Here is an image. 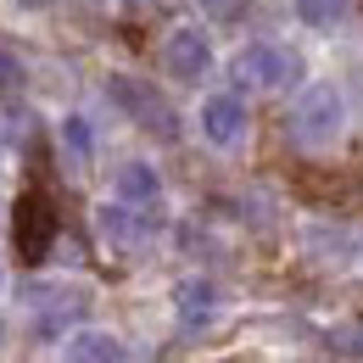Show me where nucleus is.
I'll return each instance as SVG.
<instances>
[{
  "mask_svg": "<svg viewBox=\"0 0 363 363\" xmlns=\"http://www.w3.org/2000/svg\"><path fill=\"white\" fill-rule=\"evenodd\" d=\"M341 123H347V106H341V90H335V84H308L302 101L291 106V140L308 145V151L335 145Z\"/></svg>",
  "mask_w": 363,
  "mask_h": 363,
  "instance_id": "1",
  "label": "nucleus"
},
{
  "mask_svg": "<svg viewBox=\"0 0 363 363\" xmlns=\"http://www.w3.org/2000/svg\"><path fill=\"white\" fill-rule=\"evenodd\" d=\"M296 73H302L296 50L274 45V40H257V45H246L235 56V84L240 90H285Z\"/></svg>",
  "mask_w": 363,
  "mask_h": 363,
  "instance_id": "2",
  "label": "nucleus"
},
{
  "mask_svg": "<svg viewBox=\"0 0 363 363\" xmlns=\"http://www.w3.org/2000/svg\"><path fill=\"white\" fill-rule=\"evenodd\" d=\"M56 229H62V218H56L50 196L45 190H28V196L17 201V257H23V263H45Z\"/></svg>",
  "mask_w": 363,
  "mask_h": 363,
  "instance_id": "3",
  "label": "nucleus"
},
{
  "mask_svg": "<svg viewBox=\"0 0 363 363\" xmlns=\"http://www.w3.org/2000/svg\"><path fill=\"white\" fill-rule=\"evenodd\" d=\"M106 95H112V101H118V106L135 118L140 129H151V135H162V140L179 135V129H174V112H168V101L151 90V84H140V79H123V73H118V79H106Z\"/></svg>",
  "mask_w": 363,
  "mask_h": 363,
  "instance_id": "4",
  "label": "nucleus"
},
{
  "mask_svg": "<svg viewBox=\"0 0 363 363\" xmlns=\"http://www.w3.org/2000/svg\"><path fill=\"white\" fill-rule=\"evenodd\" d=\"M95 229H101V240H106V246H118V252H140V246H145V240H151V213H140L135 201H123V196H118V201H101V207H95Z\"/></svg>",
  "mask_w": 363,
  "mask_h": 363,
  "instance_id": "5",
  "label": "nucleus"
},
{
  "mask_svg": "<svg viewBox=\"0 0 363 363\" xmlns=\"http://www.w3.org/2000/svg\"><path fill=\"white\" fill-rule=\"evenodd\" d=\"M162 62H168V73H174V79L196 84V79L213 67V45H207V34H201V28H174V34H168V45H162Z\"/></svg>",
  "mask_w": 363,
  "mask_h": 363,
  "instance_id": "6",
  "label": "nucleus"
},
{
  "mask_svg": "<svg viewBox=\"0 0 363 363\" xmlns=\"http://www.w3.org/2000/svg\"><path fill=\"white\" fill-rule=\"evenodd\" d=\"M28 296L40 302V318H34L40 335H56L67 318H79L84 308H90V296H84V291H67V285H34Z\"/></svg>",
  "mask_w": 363,
  "mask_h": 363,
  "instance_id": "7",
  "label": "nucleus"
},
{
  "mask_svg": "<svg viewBox=\"0 0 363 363\" xmlns=\"http://www.w3.org/2000/svg\"><path fill=\"white\" fill-rule=\"evenodd\" d=\"M240 129H246L240 95H207V101H201V135L213 140V145H235Z\"/></svg>",
  "mask_w": 363,
  "mask_h": 363,
  "instance_id": "8",
  "label": "nucleus"
},
{
  "mask_svg": "<svg viewBox=\"0 0 363 363\" xmlns=\"http://www.w3.org/2000/svg\"><path fill=\"white\" fill-rule=\"evenodd\" d=\"M174 302H179V324L184 330H201L207 318L218 313V285H213V279H179Z\"/></svg>",
  "mask_w": 363,
  "mask_h": 363,
  "instance_id": "9",
  "label": "nucleus"
},
{
  "mask_svg": "<svg viewBox=\"0 0 363 363\" xmlns=\"http://www.w3.org/2000/svg\"><path fill=\"white\" fill-rule=\"evenodd\" d=\"M62 363H129V352H123V341L106 335V330H79V335L67 341Z\"/></svg>",
  "mask_w": 363,
  "mask_h": 363,
  "instance_id": "10",
  "label": "nucleus"
},
{
  "mask_svg": "<svg viewBox=\"0 0 363 363\" xmlns=\"http://www.w3.org/2000/svg\"><path fill=\"white\" fill-rule=\"evenodd\" d=\"M118 196L135 201V207H151V201H157V168H145V162H123V168H118Z\"/></svg>",
  "mask_w": 363,
  "mask_h": 363,
  "instance_id": "11",
  "label": "nucleus"
},
{
  "mask_svg": "<svg viewBox=\"0 0 363 363\" xmlns=\"http://www.w3.org/2000/svg\"><path fill=\"white\" fill-rule=\"evenodd\" d=\"M296 17L313 23V28H330V23L347 17V0H296Z\"/></svg>",
  "mask_w": 363,
  "mask_h": 363,
  "instance_id": "12",
  "label": "nucleus"
},
{
  "mask_svg": "<svg viewBox=\"0 0 363 363\" xmlns=\"http://www.w3.org/2000/svg\"><path fill=\"white\" fill-rule=\"evenodd\" d=\"M62 140L73 145V157H79V162L90 157V129H84V118H67V123H62Z\"/></svg>",
  "mask_w": 363,
  "mask_h": 363,
  "instance_id": "13",
  "label": "nucleus"
},
{
  "mask_svg": "<svg viewBox=\"0 0 363 363\" xmlns=\"http://www.w3.org/2000/svg\"><path fill=\"white\" fill-rule=\"evenodd\" d=\"M196 6H201L207 17H218V23H235V17L246 11V0H196Z\"/></svg>",
  "mask_w": 363,
  "mask_h": 363,
  "instance_id": "14",
  "label": "nucleus"
},
{
  "mask_svg": "<svg viewBox=\"0 0 363 363\" xmlns=\"http://www.w3.org/2000/svg\"><path fill=\"white\" fill-rule=\"evenodd\" d=\"M330 347L335 352H363V330H330Z\"/></svg>",
  "mask_w": 363,
  "mask_h": 363,
  "instance_id": "15",
  "label": "nucleus"
},
{
  "mask_svg": "<svg viewBox=\"0 0 363 363\" xmlns=\"http://www.w3.org/2000/svg\"><path fill=\"white\" fill-rule=\"evenodd\" d=\"M17 79H23V73H17V62H11L6 50H0V95H6V90H17Z\"/></svg>",
  "mask_w": 363,
  "mask_h": 363,
  "instance_id": "16",
  "label": "nucleus"
},
{
  "mask_svg": "<svg viewBox=\"0 0 363 363\" xmlns=\"http://www.w3.org/2000/svg\"><path fill=\"white\" fill-rule=\"evenodd\" d=\"M129 11H145V6H162V0H123Z\"/></svg>",
  "mask_w": 363,
  "mask_h": 363,
  "instance_id": "17",
  "label": "nucleus"
},
{
  "mask_svg": "<svg viewBox=\"0 0 363 363\" xmlns=\"http://www.w3.org/2000/svg\"><path fill=\"white\" fill-rule=\"evenodd\" d=\"M17 6H45V0H17Z\"/></svg>",
  "mask_w": 363,
  "mask_h": 363,
  "instance_id": "18",
  "label": "nucleus"
}]
</instances>
